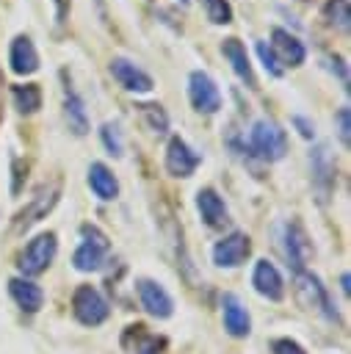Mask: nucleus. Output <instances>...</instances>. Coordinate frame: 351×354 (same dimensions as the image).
I'll use <instances>...</instances> for the list:
<instances>
[{
    "mask_svg": "<svg viewBox=\"0 0 351 354\" xmlns=\"http://www.w3.org/2000/svg\"><path fill=\"white\" fill-rule=\"evenodd\" d=\"M135 290H138L141 307H144L149 315H155V318H169V315H171L174 301H171V296L166 293V288H163L160 282H155V279H138Z\"/></svg>",
    "mask_w": 351,
    "mask_h": 354,
    "instance_id": "nucleus-10",
    "label": "nucleus"
},
{
    "mask_svg": "<svg viewBox=\"0 0 351 354\" xmlns=\"http://www.w3.org/2000/svg\"><path fill=\"white\" fill-rule=\"evenodd\" d=\"M180 3H188V0H180Z\"/></svg>",
    "mask_w": 351,
    "mask_h": 354,
    "instance_id": "nucleus-35",
    "label": "nucleus"
},
{
    "mask_svg": "<svg viewBox=\"0 0 351 354\" xmlns=\"http://www.w3.org/2000/svg\"><path fill=\"white\" fill-rule=\"evenodd\" d=\"M55 199H58V188L53 185V188H41L36 196H33V202L17 216V230H25V227H30L33 221H39V216H44L53 205H55Z\"/></svg>",
    "mask_w": 351,
    "mask_h": 354,
    "instance_id": "nucleus-20",
    "label": "nucleus"
},
{
    "mask_svg": "<svg viewBox=\"0 0 351 354\" xmlns=\"http://www.w3.org/2000/svg\"><path fill=\"white\" fill-rule=\"evenodd\" d=\"M8 293H11V299H14L25 313H36V310L41 307V301H44L41 288H39L36 282H30V279H22V277L8 279Z\"/></svg>",
    "mask_w": 351,
    "mask_h": 354,
    "instance_id": "nucleus-18",
    "label": "nucleus"
},
{
    "mask_svg": "<svg viewBox=\"0 0 351 354\" xmlns=\"http://www.w3.org/2000/svg\"><path fill=\"white\" fill-rule=\"evenodd\" d=\"M296 293H298V299H301L304 307H315V310H321L329 321H337V310L332 307L329 293H326V288L321 285V279H318L315 274L298 271V274H296Z\"/></svg>",
    "mask_w": 351,
    "mask_h": 354,
    "instance_id": "nucleus-6",
    "label": "nucleus"
},
{
    "mask_svg": "<svg viewBox=\"0 0 351 354\" xmlns=\"http://www.w3.org/2000/svg\"><path fill=\"white\" fill-rule=\"evenodd\" d=\"M8 64H11V72L14 75H33L39 69V53H36V44H33L30 36L19 33V36L11 39Z\"/></svg>",
    "mask_w": 351,
    "mask_h": 354,
    "instance_id": "nucleus-12",
    "label": "nucleus"
},
{
    "mask_svg": "<svg viewBox=\"0 0 351 354\" xmlns=\"http://www.w3.org/2000/svg\"><path fill=\"white\" fill-rule=\"evenodd\" d=\"M249 254H252V238L246 232H232L213 246V263L221 268H235L246 263Z\"/></svg>",
    "mask_w": 351,
    "mask_h": 354,
    "instance_id": "nucleus-7",
    "label": "nucleus"
},
{
    "mask_svg": "<svg viewBox=\"0 0 351 354\" xmlns=\"http://www.w3.org/2000/svg\"><path fill=\"white\" fill-rule=\"evenodd\" d=\"M53 6H55V19L58 22H66L69 8H72V0H53Z\"/></svg>",
    "mask_w": 351,
    "mask_h": 354,
    "instance_id": "nucleus-33",
    "label": "nucleus"
},
{
    "mask_svg": "<svg viewBox=\"0 0 351 354\" xmlns=\"http://www.w3.org/2000/svg\"><path fill=\"white\" fill-rule=\"evenodd\" d=\"M348 282H351V279H348V274H343V277H340V285H343V293H348V290H351V285H348Z\"/></svg>",
    "mask_w": 351,
    "mask_h": 354,
    "instance_id": "nucleus-34",
    "label": "nucleus"
},
{
    "mask_svg": "<svg viewBox=\"0 0 351 354\" xmlns=\"http://www.w3.org/2000/svg\"><path fill=\"white\" fill-rule=\"evenodd\" d=\"M293 124L298 127V133H301L304 138H312V133H315V124H312L310 119H304V116H293Z\"/></svg>",
    "mask_w": 351,
    "mask_h": 354,
    "instance_id": "nucleus-32",
    "label": "nucleus"
},
{
    "mask_svg": "<svg viewBox=\"0 0 351 354\" xmlns=\"http://www.w3.org/2000/svg\"><path fill=\"white\" fill-rule=\"evenodd\" d=\"M252 285L260 296L271 299V301H279L285 296V282H282V274L279 268L271 263V260H257L254 263V271H252Z\"/></svg>",
    "mask_w": 351,
    "mask_h": 354,
    "instance_id": "nucleus-11",
    "label": "nucleus"
},
{
    "mask_svg": "<svg viewBox=\"0 0 351 354\" xmlns=\"http://www.w3.org/2000/svg\"><path fill=\"white\" fill-rule=\"evenodd\" d=\"M221 313H224V329L232 337H246L252 332V318L246 313V307L240 304V299L235 293H224L221 299Z\"/></svg>",
    "mask_w": 351,
    "mask_h": 354,
    "instance_id": "nucleus-15",
    "label": "nucleus"
},
{
    "mask_svg": "<svg viewBox=\"0 0 351 354\" xmlns=\"http://www.w3.org/2000/svg\"><path fill=\"white\" fill-rule=\"evenodd\" d=\"M88 185H91V191H94L99 199H105V202H111V199L119 196V183H116L113 171H111L105 163H91V166H88Z\"/></svg>",
    "mask_w": 351,
    "mask_h": 354,
    "instance_id": "nucleus-19",
    "label": "nucleus"
},
{
    "mask_svg": "<svg viewBox=\"0 0 351 354\" xmlns=\"http://www.w3.org/2000/svg\"><path fill=\"white\" fill-rule=\"evenodd\" d=\"M249 147L263 160H279L287 152V136L276 122L257 119L249 130Z\"/></svg>",
    "mask_w": 351,
    "mask_h": 354,
    "instance_id": "nucleus-1",
    "label": "nucleus"
},
{
    "mask_svg": "<svg viewBox=\"0 0 351 354\" xmlns=\"http://www.w3.org/2000/svg\"><path fill=\"white\" fill-rule=\"evenodd\" d=\"M64 116H66L72 133H77V136H86V133H88V116H86L83 100H80L69 86L64 88Z\"/></svg>",
    "mask_w": 351,
    "mask_h": 354,
    "instance_id": "nucleus-21",
    "label": "nucleus"
},
{
    "mask_svg": "<svg viewBox=\"0 0 351 354\" xmlns=\"http://www.w3.org/2000/svg\"><path fill=\"white\" fill-rule=\"evenodd\" d=\"M11 100H14V108L19 113H33L41 108V88L36 83H22V86H14L11 88Z\"/></svg>",
    "mask_w": 351,
    "mask_h": 354,
    "instance_id": "nucleus-22",
    "label": "nucleus"
},
{
    "mask_svg": "<svg viewBox=\"0 0 351 354\" xmlns=\"http://www.w3.org/2000/svg\"><path fill=\"white\" fill-rule=\"evenodd\" d=\"M72 313L80 324L86 326H99L108 318V301L102 299V293L91 285H80L72 296Z\"/></svg>",
    "mask_w": 351,
    "mask_h": 354,
    "instance_id": "nucleus-4",
    "label": "nucleus"
},
{
    "mask_svg": "<svg viewBox=\"0 0 351 354\" xmlns=\"http://www.w3.org/2000/svg\"><path fill=\"white\" fill-rule=\"evenodd\" d=\"M135 108H138L144 124H146L152 133H166V130H169V116H166L163 105H158V102H141V105H135Z\"/></svg>",
    "mask_w": 351,
    "mask_h": 354,
    "instance_id": "nucleus-24",
    "label": "nucleus"
},
{
    "mask_svg": "<svg viewBox=\"0 0 351 354\" xmlns=\"http://www.w3.org/2000/svg\"><path fill=\"white\" fill-rule=\"evenodd\" d=\"M285 252H287V260H290V266L296 268V274L304 271V263L310 260L312 246H310L307 232H304V227H301L298 221H290V224L285 227Z\"/></svg>",
    "mask_w": 351,
    "mask_h": 354,
    "instance_id": "nucleus-14",
    "label": "nucleus"
},
{
    "mask_svg": "<svg viewBox=\"0 0 351 354\" xmlns=\"http://www.w3.org/2000/svg\"><path fill=\"white\" fill-rule=\"evenodd\" d=\"M271 351H274V354H307V351H304L296 340H290V337H279V340H274Z\"/></svg>",
    "mask_w": 351,
    "mask_h": 354,
    "instance_id": "nucleus-31",
    "label": "nucleus"
},
{
    "mask_svg": "<svg viewBox=\"0 0 351 354\" xmlns=\"http://www.w3.org/2000/svg\"><path fill=\"white\" fill-rule=\"evenodd\" d=\"M196 207H199L202 221H205L207 227H224V224H227V205H224V199L218 196V191L202 188V191L196 194Z\"/></svg>",
    "mask_w": 351,
    "mask_h": 354,
    "instance_id": "nucleus-17",
    "label": "nucleus"
},
{
    "mask_svg": "<svg viewBox=\"0 0 351 354\" xmlns=\"http://www.w3.org/2000/svg\"><path fill=\"white\" fill-rule=\"evenodd\" d=\"M257 55H260V61H263V66H265V72L268 75H274V77H279L285 69L279 66V61H276V55H274V50L265 44V41H257Z\"/></svg>",
    "mask_w": 351,
    "mask_h": 354,
    "instance_id": "nucleus-28",
    "label": "nucleus"
},
{
    "mask_svg": "<svg viewBox=\"0 0 351 354\" xmlns=\"http://www.w3.org/2000/svg\"><path fill=\"white\" fill-rule=\"evenodd\" d=\"M323 17H326L332 25H337V28L348 30V22H351L348 0H326V6H323Z\"/></svg>",
    "mask_w": 351,
    "mask_h": 354,
    "instance_id": "nucleus-25",
    "label": "nucleus"
},
{
    "mask_svg": "<svg viewBox=\"0 0 351 354\" xmlns=\"http://www.w3.org/2000/svg\"><path fill=\"white\" fill-rule=\"evenodd\" d=\"M221 53H224V58L229 61L232 72H235V75H238L249 88H254V86H257V80H254V72H252V64H249L246 44H243L240 39L229 36V39H224V41H221Z\"/></svg>",
    "mask_w": 351,
    "mask_h": 354,
    "instance_id": "nucleus-16",
    "label": "nucleus"
},
{
    "mask_svg": "<svg viewBox=\"0 0 351 354\" xmlns=\"http://www.w3.org/2000/svg\"><path fill=\"white\" fill-rule=\"evenodd\" d=\"M279 61V66H301L304 58H307V50H304V41L298 36H293L290 30L285 28H274L271 30V44H268Z\"/></svg>",
    "mask_w": 351,
    "mask_h": 354,
    "instance_id": "nucleus-8",
    "label": "nucleus"
},
{
    "mask_svg": "<svg viewBox=\"0 0 351 354\" xmlns=\"http://www.w3.org/2000/svg\"><path fill=\"white\" fill-rule=\"evenodd\" d=\"M99 136H102V144H105V149L111 155H122V133H119V127L113 122H105Z\"/></svg>",
    "mask_w": 351,
    "mask_h": 354,
    "instance_id": "nucleus-27",
    "label": "nucleus"
},
{
    "mask_svg": "<svg viewBox=\"0 0 351 354\" xmlns=\"http://www.w3.org/2000/svg\"><path fill=\"white\" fill-rule=\"evenodd\" d=\"M312 171H315V183H318L321 194H329L334 166H332V160H329V149H326V147H318V149L312 152Z\"/></svg>",
    "mask_w": 351,
    "mask_h": 354,
    "instance_id": "nucleus-23",
    "label": "nucleus"
},
{
    "mask_svg": "<svg viewBox=\"0 0 351 354\" xmlns=\"http://www.w3.org/2000/svg\"><path fill=\"white\" fill-rule=\"evenodd\" d=\"M188 100L199 113H216L221 108V91L216 80L202 69L188 75Z\"/></svg>",
    "mask_w": 351,
    "mask_h": 354,
    "instance_id": "nucleus-5",
    "label": "nucleus"
},
{
    "mask_svg": "<svg viewBox=\"0 0 351 354\" xmlns=\"http://www.w3.org/2000/svg\"><path fill=\"white\" fill-rule=\"evenodd\" d=\"M348 116H351L348 108H340L337 116H334V119H337V136H340V141H343L345 147L351 144V124H348Z\"/></svg>",
    "mask_w": 351,
    "mask_h": 354,
    "instance_id": "nucleus-30",
    "label": "nucleus"
},
{
    "mask_svg": "<svg viewBox=\"0 0 351 354\" xmlns=\"http://www.w3.org/2000/svg\"><path fill=\"white\" fill-rule=\"evenodd\" d=\"M55 249H58L55 232H41V235H36V238L25 246V252L19 254V263H17L19 271H22L25 277H36V274H41V271L53 263Z\"/></svg>",
    "mask_w": 351,
    "mask_h": 354,
    "instance_id": "nucleus-2",
    "label": "nucleus"
},
{
    "mask_svg": "<svg viewBox=\"0 0 351 354\" xmlns=\"http://www.w3.org/2000/svg\"><path fill=\"white\" fill-rule=\"evenodd\" d=\"M202 8L213 25H227L232 22V6L229 0H202Z\"/></svg>",
    "mask_w": 351,
    "mask_h": 354,
    "instance_id": "nucleus-26",
    "label": "nucleus"
},
{
    "mask_svg": "<svg viewBox=\"0 0 351 354\" xmlns=\"http://www.w3.org/2000/svg\"><path fill=\"white\" fill-rule=\"evenodd\" d=\"M135 335H138V343H135V354H160V340L152 337V335H144V326H133Z\"/></svg>",
    "mask_w": 351,
    "mask_h": 354,
    "instance_id": "nucleus-29",
    "label": "nucleus"
},
{
    "mask_svg": "<svg viewBox=\"0 0 351 354\" xmlns=\"http://www.w3.org/2000/svg\"><path fill=\"white\" fill-rule=\"evenodd\" d=\"M196 166H199V155L180 136H174L169 141V147H166V169H169V174H174V177H191L196 171Z\"/></svg>",
    "mask_w": 351,
    "mask_h": 354,
    "instance_id": "nucleus-13",
    "label": "nucleus"
},
{
    "mask_svg": "<svg viewBox=\"0 0 351 354\" xmlns=\"http://www.w3.org/2000/svg\"><path fill=\"white\" fill-rule=\"evenodd\" d=\"M111 75L116 77L119 86H124L127 91H135V94H149L155 88V80L127 58H113L111 61Z\"/></svg>",
    "mask_w": 351,
    "mask_h": 354,
    "instance_id": "nucleus-9",
    "label": "nucleus"
},
{
    "mask_svg": "<svg viewBox=\"0 0 351 354\" xmlns=\"http://www.w3.org/2000/svg\"><path fill=\"white\" fill-rule=\"evenodd\" d=\"M83 243L75 249V268L77 271H97L102 263H105V254H108V238L97 230V227H83Z\"/></svg>",
    "mask_w": 351,
    "mask_h": 354,
    "instance_id": "nucleus-3",
    "label": "nucleus"
}]
</instances>
